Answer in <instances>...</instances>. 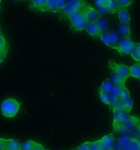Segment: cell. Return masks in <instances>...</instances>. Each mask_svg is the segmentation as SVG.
Instances as JSON below:
<instances>
[{"instance_id":"40","label":"cell","mask_w":140,"mask_h":150,"mask_svg":"<svg viewBox=\"0 0 140 150\" xmlns=\"http://www.w3.org/2000/svg\"><path fill=\"white\" fill-rule=\"evenodd\" d=\"M137 139H138V140H139L140 141V135H139V136H138V137H136Z\"/></svg>"},{"instance_id":"42","label":"cell","mask_w":140,"mask_h":150,"mask_svg":"<svg viewBox=\"0 0 140 150\" xmlns=\"http://www.w3.org/2000/svg\"><path fill=\"white\" fill-rule=\"evenodd\" d=\"M138 63H140V60H139V61H138Z\"/></svg>"},{"instance_id":"37","label":"cell","mask_w":140,"mask_h":150,"mask_svg":"<svg viewBox=\"0 0 140 150\" xmlns=\"http://www.w3.org/2000/svg\"><path fill=\"white\" fill-rule=\"evenodd\" d=\"M6 55H5L0 54V64H1L4 61V60L6 57Z\"/></svg>"},{"instance_id":"38","label":"cell","mask_w":140,"mask_h":150,"mask_svg":"<svg viewBox=\"0 0 140 150\" xmlns=\"http://www.w3.org/2000/svg\"><path fill=\"white\" fill-rule=\"evenodd\" d=\"M135 48L140 52V43H135Z\"/></svg>"},{"instance_id":"20","label":"cell","mask_w":140,"mask_h":150,"mask_svg":"<svg viewBox=\"0 0 140 150\" xmlns=\"http://www.w3.org/2000/svg\"><path fill=\"white\" fill-rule=\"evenodd\" d=\"M21 144L17 140L10 139L7 141L6 150H21Z\"/></svg>"},{"instance_id":"45","label":"cell","mask_w":140,"mask_h":150,"mask_svg":"<svg viewBox=\"0 0 140 150\" xmlns=\"http://www.w3.org/2000/svg\"><path fill=\"white\" fill-rule=\"evenodd\" d=\"M16 1H21V0H16Z\"/></svg>"},{"instance_id":"29","label":"cell","mask_w":140,"mask_h":150,"mask_svg":"<svg viewBox=\"0 0 140 150\" xmlns=\"http://www.w3.org/2000/svg\"><path fill=\"white\" fill-rule=\"evenodd\" d=\"M130 97V91L125 86L122 87V90L119 94V99L121 101H124L125 99Z\"/></svg>"},{"instance_id":"43","label":"cell","mask_w":140,"mask_h":150,"mask_svg":"<svg viewBox=\"0 0 140 150\" xmlns=\"http://www.w3.org/2000/svg\"><path fill=\"white\" fill-rule=\"evenodd\" d=\"M1 33V28H0V33Z\"/></svg>"},{"instance_id":"36","label":"cell","mask_w":140,"mask_h":150,"mask_svg":"<svg viewBox=\"0 0 140 150\" xmlns=\"http://www.w3.org/2000/svg\"><path fill=\"white\" fill-rule=\"evenodd\" d=\"M76 150H90V142H86L78 146Z\"/></svg>"},{"instance_id":"28","label":"cell","mask_w":140,"mask_h":150,"mask_svg":"<svg viewBox=\"0 0 140 150\" xmlns=\"http://www.w3.org/2000/svg\"><path fill=\"white\" fill-rule=\"evenodd\" d=\"M113 113L114 114V120H113V127L114 129L117 127L121 122L122 117V112L115 111Z\"/></svg>"},{"instance_id":"12","label":"cell","mask_w":140,"mask_h":150,"mask_svg":"<svg viewBox=\"0 0 140 150\" xmlns=\"http://www.w3.org/2000/svg\"><path fill=\"white\" fill-rule=\"evenodd\" d=\"M21 150H45L44 145L35 141H26L21 144Z\"/></svg>"},{"instance_id":"27","label":"cell","mask_w":140,"mask_h":150,"mask_svg":"<svg viewBox=\"0 0 140 150\" xmlns=\"http://www.w3.org/2000/svg\"><path fill=\"white\" fill-rule=\"evenodd\" d=\"M123 102L124 106L125 111L127 112L128 113H130V112L132 110L133 105V102L131 98L125 99Z\"/></svg>"},{"instance_id":"23","label":"cell","mask_w":140,"mask_h":150,"mask_svg":"<svg viewBox=\"0 0 140 150\" xmlns=\"http://www.w3.org/2000/svg\"><path fill=\"white\" fill-rule=\"evenodd\" d=\"M95 23L96 24L97 26L98 27L101 33L106 32L107 29L108 28L107 22L105 20L101 18L95 22Z\"/></svg>"},{"instance_id":"21","label":"cell","mask_w":140,"mask_h":150,"mask_svg":"<svg viewBox=\"0 0 140 150\" xmlns=\"http://www.w3.org/2000/svg\"><path fill=\"white\" fill-rule=\"evenodd\" d=\"M130 76L139 79L140 78V64L139 63L129 67Z\"/></svg>"},{"instance_id":"13","label":"cell","mask_w":140,"mask_h":150,"mask_svg":"<svg viewBox=\"0 0 140 150\" xmlns=\"http://www.w3.org/2000/svg\"><path fill=\"white\" fill-rule=\"evenodd\" d=\"M85 30L88 35L94 38H100L101 34L95 22L88 23Z\"/></svg>"},{"instance_id":"17","label":"cell","mask_w":140,"mask_h":150,"mask_svg":"<svg viewBox=\"0 0 140 150\" xmlns=\"http://www.w3.org/2000/svg\"><path fill=\"white\" fill-rule=\"evenodd\" d=\"M8 50V44L5 36L0 33V54L6 55Z\"/></svg>"},{"instance_id":"11","label":"cell","mask_w":140,"mask_h":150,"mask_svg":"<svg viewBox=\"0 0 140 150\" xmlns=\"http://www.w3.org/2000/svg\"><path fill=\"white\" fill-rule=\"evenodd\" d=\"M100 140L101 150H113L114 145V139L112 134L105 135Z\"/></svg>"},{"instance_id":"18","label":"cell","mask_w":140,"mask_h":150,"mask_svg":"<svg viewBox=\"0 0 140 150\" xmlns=\"http://www.w3.org/2000/svg\"><path fill=\"white\" fill-rule=\"evenodd\" d=\"M114 84L110 80H106L102 83L99 92L109 93L114 86Z\"/></svg>"},{"instance_id":"5","label":"cell","mask_w":140,"mask_h":150,"mask_svg":"<svg viewBox=\"0 0 140 150\" xmlns=\"http://www.w3.org/2000/svg\"><path fill=\"white\" fill-rule=\"evenodd\" d=\"M109 67L112 72L122 76L125 80L130 76L129 67L124 64L110 60L109 62Z\"/></svg>"},{"instance_id":"34","label":"cell","mask_w":140,"mask_h":150,"mask_svg":"<svg viewBox=\"0 0 140 150\" xmlns=\"http://www.w3.org/2000/svg\"><path fill=\"white\" fill-rule=\"evenodd\" d=\"M114 0H95V4L97 7H101L106 6L109 2Z\"/></svg>"},{"instance_id":"16","label":"cell","mask_w":140,"mask_h":150,"mask_svg":"<svg viewBox=\"0 0 140 150\" xmlns=\"http://www.w3.org/2000/svg\"><path fill=\"white\" fill-rule=\"evenodd\" d=\"M31 6L34 10L40 12H46L47 0H30Z\"/></svg>"},{"instance_id":"15","label":"cell","mask_w":140,"mask_h":150,"mask_svg":"<svg viewBox=\"0 0 140 150\" xmlns=\"http://www.w3.org/2000/svg\"><path fill=\"white\" fill-rule=\"evenodd\" d=\"M118 18L120 22L121 23H130L131 22V16L130 14L127 10V8H119L117 12Z\"/></svg>"},{"instance_id":"41","label":"cell","mask_w":140,"mask_h":150,"mask_svg":"<svg viewBox=\"0 0 140 150\" xmlns=\"http://www.w3.org/2000/svg\"><path fill=\"white\" fill-rule=\"evenodd\" d=\"M65 1L66 2H69V1H71V0H65Z\"/></svg>"},{"instance_id":"44","label":"cell","mask_w":140,"mask_h":150,"mask_svg":"<svg viewBox=\"0 0 140 150\" xmlns=\"http://www.w3.org/2000/svg\"><path fill=\"white\" fill-rule=\"evenodd\" d=\"M139 81H140V79H139Z\"/></svg>"},{"instance_id":"1","label":"cell","mask_w":140,"mask_h":150,"mask_svg":"<svg viewBox=\"0 0 140 150\" xmlns=\"http://www.w3.org/2000/svg\"><path fill=\"white\" fill-rule=\"evenodd\" d=\"M20 109V104L16 98H6L1 104V111L3 116L5 118H14L18 114Z\"/></svg>"},{"instance_id":"4","label":"cell","mask_w":140,"mask_h":150,"mask_svg":"<svg viewBox=\"0 0 140 150\" xmlns=\"http://www.w3.org/2000/svg\"><path fill=\"white\" fill-rule=\"evenodd\" d=\"M135 47V43L130 38H123L118 42L116 49L121 55L125 56L130 54Z\"/></svg>"},{"instance_id":"7","label":"cell","mask_w":140,"mask_h":150,"mask_svg":"<svg viewBox=\"0 0 140 150\" xmlns=\"http://www.w3.org/2000/svg\"><path fill=\"white\" fill-rule=\"evenodd\" d=\"M140 119L135 117H132L131 119L124 124H121L115 129V131L119 133L126 134L132 132L140 122Z\"/></svg>"},{"instance_id":"22","label":"cell","mask_w":140,"mask_h":150,"mask_svg":"<svg viewBox=\"0 0 140 150\" xmlns=\"http://www.w3.org/2000/svg\"><path fill=\"white\" fill-rule=\"evenodd\" d=\"M107 10L108 11L109 13H117L119 10V5L117 3V0H114L111 2H109L106 6Z\"/></svg>"},{"instance_id":"26","label":"cell","mask_w":140,"mask_h":150,"mask_svg":"<svg viewBox=\"0 0 140 150\" xmlns=\"http://www.w3.org/2000/svg\"><path fill=\"white\" fill-rule=\"evenodd\" d=\"M112 111L114 112L115 111H125L123 101L119 100L117 102L116 104L110 108Z\"/></svg>"},{"instance_id":"19","label":"cell","mask_w":140,"mask_h":150,"mask_svg":"<svg viewBox=\"0 0 140 150\" xmlns=\"http://www.w3.org/2000/svg\"><path fill=\"white\" fill-rule=\"evenodd\" d=\"M111 80L115 86H125L127 80L114 73H112Z\"/></svg>"},{"instance_id":"9","label":"cell","mask_w":140,"mask_h":150,"mask_svg":"<svg viewBox=\"0 0 140 150\" xmlns=\"http://www.w3.org/2000/svg\"><path fill=\"white\" fill-rule=\"evenodd\" d=\"M82 12L88 23L95 22L101 18V15L99 11L88 4L83 8Z\"/></svg>"},{"instance_id":"25","label":"cell","mask_w":140,"mask_h":150,"mask_svg":"<svg viewBox=\"0 0 140 150\" xmlns=\"http://www.w3.org/2000/svg\"><path fill=\"white\" fill-rule=\"evenodd\" d=\"M127 150H140V141L136 137H132Z\"/></svg>"},{"instance_id":"10","label":"cell","mask_w":140,"mask_h":150,"mask_svg":"<svg viewBox=\"0 0 140 150\" xmlns=\"http://www.w3.org/2000/svg\"><path fill=\"white\" fill-rule=\"evenodd\" d=\"M132 136L124 135L122 137H119L116 142H114V147L113 150H127L132 139Z\"/></svg>"},{"instance_id":"2","label":"cell","mask_w":140,"mask_h":150,"mask_svg":"<svg viewBox=\"0 0 140 150\" xmlns=\"http://www.w3.org/2000/svg\"><path fill=\"white\" fill-rule=\"evenodd\" d=\"M87 5L85 0H71L66 3L62 12L69 18L73 14L82 11Z\"/></svg>"},{"instance_id":"32","label":"cell","mask_w":140,"mask_h":150,"mask_svg":"<svg viewBox=\"0 0 140 150\" xmlns=\"http://www.w3.org/2000/svg\"><path fill=\"white\" fill-rule=\"evenodd\" d=\"M90 150H101L100 140L90 142Z\"/></svg>"},{"instance_id":"35","label":"cell","mask_w":140,"mask_h":150,"mask_svg":"<svg viewBox=\"0 0 140 150\" xmlns=\"http://www.w3.org/2000/svg\"><path fill=\"white\" fill-rule=\"evenodd\" d=\"M8 139L0 138V150H6Z\"/></svg>"},{"instance_id":"33","label":"cell","mask_w":140,"mask_h":150,"mask_svg":"<svg viewBox=\"0 0 140 150\" xmlns=\"http://www.w3.org/2000/svg\"><path fill=\"white\" fill-rule=\"evenodd\" d=\"M131 56L132 57L133 59L136 61H139L140 60V52L136 48L133 50L132 51L131 53Z\"/></svg>"},{"instance_id":"3","label":"cell","mask_w":140,"mask_h":150,"mask_svg":"<svg viewBox=\"0 0 140 150\" xmlns=\"http://www.w3.org/2000/svg\"><path fill=\"white\" fill-rule=\"evenodd\" d=\"M69 19L71 29L75 32H81L85 30L88 24V22L82 11L70 16Z\"/></svg>"},{"instance_id":"24","label":"cell","mask_w":140,"mask_h":150,"mask_svg":"<svg viewBox=\"0 0 140 150\" xmlns=\"http://www.w3.org/2000/svg\"><path fill=\"white\" fill-rule=\"evenodd\" d=\"M122 86H115L112 89L111 92L109 93L110 97L111 98L119 99V94L122 90Z\"/></svg>"},{"instance_id":"14","label":"cell","mask_w":140,"mask_h":150,"mask_svg":"<svg viewBox=\"0 0 140 150\" xmlns=\"http://www.w3.org/2000/svg\"><path fill=\"white\" fill-rule=\"evenodd\" d=\"M118 31L123 38H131L132 30L130 23L120 22Z\"/></svg>"},{"instance_id":"30","label":"cell","mask_w":140,"mask_h":150,"mask_svg":"<svg viewBox=\"0 0 140 150\" xmlns=\"http://www.w3.org/2000/svg\"><path fill=\"white\" fill-rule=\"evenodd\" d=\"M117 4L119 8H127L133 3V0H117Z\"/></svg>"},{"instance_id":"8","label":"cell","mask_w":140,"mask_h":150,"mask_svg":"<svg viewBox=\"0 0 140 150\" xmlns=\"http://www.w3.org/2000/svg\"><path fill=\"white\" fill-rule=\"evenodd\" d=\"M66 3L65 0H47L46 12L53 13L62 12Z\"/></svg>"},{"instance_id":"31","label":"cell","mask_w":140,"mask_h":150,"mask_svg":"<svg viewBox=\"0 0 140 150\" xmlns=\"http://www.w3.org/2000/svg\"><path fill=\"white\" fill-rule=\"evenodd\" d=\"M99 94L102 102L105 104L109 105L110 102V95L109 93L99 92Z\"/></svg>"},{"instance_id":"39","label":"cell","mask_w":140,"mask_h":150,"mask_svg":"<svg viewBox=\"0 0 140 150\" xmlns=\"http://www.w3.org/2000/svg\"><path fill=\"white\" fill-rule=\"evenodd\" d=\"M2 8V0H0V12Z\"/></svg>"},{"instance_id":"6","label":"cell","mask_w":140,"mask_h":150,"mask_svg":"<svg viewBox=\"0 0 140 150\" xmlns=\"http://www.w3.org/2000/svg\"><path fill=\"white\" fill-rule=\"evenodd\" d=\"M100 38L106 46L116 49L117 44L119 41L118 34L115 32H105L101 34Z\"/></svg>"}]
</instances>
